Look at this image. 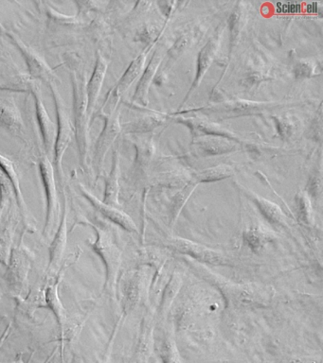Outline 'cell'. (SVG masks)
Segmentation results:
<instances>
[{"label": "cell", "instance_id": "obj_44", "mask_svg": "<svg viewBox=\"0 0 323 363\" xmlns=\"http://www.w3.org/2000/svg\"><path fill=\"white\" fill-rule=\"evenodd\" d=\"M96 363H109V359H107V357H106L104 359L99 360V362Z\"/></svg>", "mask_w": 323, "mask_h": 363}, {"label": "cell", "instance_id": "obj_3", "mask_svg": "<svg viewBox=\"0 0 323 363\" xmlns=\"http://www.w3.org/2000/svg\"><path fill=\"white\" fill-rule=\"evenodd\" d=\"M87 220V218H84ZM86 223L92 226L96 232V240L92 248L102 258L106 266V278L104 289L116 297L119 274H120L121 263H123V252L116 242L114 235L106 227L98 223H92L89 220Z\"/></svg>", "mask_w": 323, "mask_h": 363}, {"label": "cell", "instance_id": "obj_31", "mask_svg": "<svg viewBox=\"0 0 323 363\" xmlns=\"http://www.w3.org/2000/svg\"><path fill=\"white\" fill-rule=\"evenodd\" d=\"M47 13H48V23H49L50 28H59V30H61L62 28H79L82 26V20L80 17L76 16H66V14H63L59 13V11H56L53 10L52 7H47Z\"/></svg>", "mask_w": 323, "mask_h": 363}, {"label": "cell", "instance_id": "obj_26", "mask_svg": "<svg viewBox=\"0 0 323 363\" xmlns=\"http://www.w3.org/2000/svg\"><path fill=\"white\" fill-rule=\"evenodd\" d=\"M58 288V283L48 286L46 292H45V299H46L47 308H49L55 315L59 328H60L62 332L67 323V313L66 308H64V305L62 303L61 298L59 296Z\"/></svg>", "mask_w": 323, "mask_h": 363}, {"label": "cell", "instance_id": "obj_13", "mask_svg": "<svg viewBox=\"0 0 323 363\" xmlns=\"http://www.w3.org/2000/svg\"><path fill=\"white\" fill-rule=\"evenodd\" d=\"M67 243V198L64 192V209L60 223H59L55 237L50 247V262L48 274H53L60 268L62 258L64 257Z\"/></svg>", "mask_w": 323, "mask_h": 363}, {"label": "cell", "instance_id": "obj_38", "mask_svg": "<svg viewBox=\"0 0 323 363\" xmlns=\"http://www.w3.org/2000/svg\"><path fill=\"white\" fill-rule=\"evenodd\" d=\"M275 121H276L278 130H279L280 136L283 138H290L292 133H293V124L285 118H275Z\"/></svg>", "mask_w": 323, "mask_h": 363}, {"label": "cell", "instance_id": "obj_43", "mask_svg": "<svg viewBox=\"0 0 323 363\" xmlns=\"http://www.w3.org/2000/svg\"><path fill=\"white\" fill-rule=\"evenodd\" d=\"M0 363H26L23 360V357H22V353L18 354V356H16V359L12 360V362H0Z\"/></svg>", "mask_w": 323, "mask_h": 363}, {"label": "cell", "instance_id": "obj_12", "mask_svg": "<svg viewBox=\"0 0 323 363\" xmlns=\"http://www.w3.org/2000/svg\"><path fill=\"white\" fill-rule=\"evenodd\" d=\"M79 189L82 195L87 199V201L92 203L97 211L100 212L104 217L109 218L112 223L121 226V228L126 230V231L137 233L138 227L136 225L134 220L126 213L121 211L117 207L109 206V204L104 203L103 201L99 200L95 195H93L89 189H86L82 184H79Z\"/></svg>", "mask_w": 323, "mask_h": 363}, {"label": "cell", "instance_id": "obj_8", "mask_svg": "<svg viewBox=\"0 0 323 363\" xmlns=\"http://www.w3.org/2000/svg\"><path fill=\"white\" fill-rule=\"evenodd\" d=\"M97 116L104 118V126L96 141L94 155H93V166L95 167L97 176L103 172L104 160L110 147L120 135L121 124L120 121V112L116 108L109 113H100Z\"/></svg>", "mask_w": 323, "mask_h": 363}, {"label": "cell", "instance_id": "obj_6", "mask_svg": "<svg viewBox=\"0 0 323 363\" xmlns=\"http://www.w3.org/2000/svg\"><path fill=\"white\" fill-rule=\"evenodd\" d=\"M165 244L168 248L197 262L218 266H231L234 264L231 257L219 250L209 248L204 244L195 242L187 238L172 235L166 238Z\"/></svg>", "mask_w": 323, "mask_h": 363}, {"label": "cell", "instance_id": "obj_25", "mask_svg": "<svg viewBox=\"0 0 323 363\" xmlns=\"http://www.w3.org/2000/svg\"><path fill=\"white\" fill-rule=\"evenodd\" d=\"M276 238V234L265 226L249 227L243 233V241L252 252H259L266 244Z\"/></svg>", "mask_w": 323, "mask_h": 363}, {"label": "cell", "instance_id": "obj_10", "mask_svg": "<svg viewBox=\"0 0 323 363\" xmlns=\"http://www.w3.org/2000/svg\"><path fill=\"white\" fill-rule=\"evenodd\" d=\"M29 86L30 92L33 94V98H35L36 118H38L39 129H40L42 139H43L45 150H46L48 155H50L55 150V123H53L46 107H45L41 88L38 84V82L32 79L29 82Z\"/></svg>", "mask_w": 323, "mask_h": 363}, {"label": "cell", "instance_id": "obj_36", "mask_svg": "<svg viewBox=\"0 0 323 363\" xmlns=\"http://www.w3.org/2000/svg\"><path fill=\"white\" fill-rule=\"evenodd\" d=\"M13 197H16V194L12 184L0 169V214L9 206Z\"/></svg>", "mask_w": 323, "mask_h": 363}, {"label": "cell", "instance_id": "obj_7", "mask_svg": "<svg viewBox=\"0 0 323 363\" xmlns=\"http://www.w3.org/2000/svg\"><path fill=\"white\" fill-rule=\"evenodd\" d=\"M39 170L42 183H43L45 194H46L47 209L46 223L44 227V235H50L53 226L58 223L59 217V203L58 189H56L55 170L48 155H42L39 159Z\"/></svg>", "mask_w": 323, "mask_h": 363}, {"label": "cell", "instance_id": "obj_15", "mask_svg": "<svg viewBox=\"0 0 323 363\" xmlns=\"http://www.w3.org/2000/svg\"><path fill=\"white\" fill-rule=\"evenodd\" d=\"M121 303L124 311L129 312L136 308L143 294V275L140 271L127 272L121 278Z\"/></svg>", "mask_w": 323, "mask_h": 363}, {"label": "cell", "instance_id": "obj_39", "mask_svg": "<svg viewBox=\"0 0 323 363\" xmlns=\"http://www.w3.org/2000/svg\"><path fill=\"white\" fill-rule=\"evenodd\" d=\"M307 194L312 197H317L322 192V179L319 176H313L309 180Z\"/></svg>", "mask_w": 323, "mask_h": 363}, {"label": "cell", "instance_id": "obj_20", "mask_svg": "<svg viewBox=\"0 0 323 363\" xmlns=\"http://www.w3.org/2000/svg\"><path fill=\"white\" fill-rule=\"evenodd\" d=\"M194 145L202 155H223L236 149L234 140L221 136H197L195 138Z\"/></svg>", "mask_w": 323, "mask_h": 363}, {"label": "cell", "instance_id": "obj_5", "mask_svg": "<svg viewBox=\"0 0 323 363\" xmlns=\"http://www.w3.org/2000/svg\"><path fill=\"white\" fill-rule=\"evenodd\" d=\"M6 280L11 292L18 300L23 301L29 295V274L32 269V258L24 246L11 249L8 262Z\"/></svg>", "mask_w": 323, "mask_h": 363}, {"label": "cell", "instance_id": "obj_9", "mask_svg": "<svg viewBox=\"0 0 323 363\" xmlns=\"http://www.w3.org/2000/svg\"><path fill=\"white\" fill-rule=\"evenodd\" d=\"M5 33H6L11 42L21 51V55L23 57L25 62H26L31 78L35 79V81L40 79V81L48 82L49 84H55L56 81H58L55 71L35 50L25 44L16 34L7 30L5 31Z\"/></svg>", "mask_w": 323, "mask_h": 363}, {"label": "cell", "instance_id": "obj_33", "mask_svg": "<svg viewBox=\"0 0 323 363\" xmlns=\"http://www.w3.org/2000/svg\"><path fill=\"white\" fill-rule=\"evenodd\" d=\"M297 218L305 226L313 225L314 211L311 200L306 192H300L296 196Z\"/></svg>", "mask_w": 323, "mask_h": 363}, {"label": "cell", "instance_id": "obj_4", "mask_svg": "<svg viewBox=\"0 0 323 363\" xmlns=\"http://www.w3.org/2000/svg\"><path fill=\"white\" fill-rule=\"evenodd\" d=\"M52 90L53 101H55L56 116H58V133L55 135V150H53V157H55V170L58 175L59 182H62V160L67 147L72 143L75 136V128L70 121L69 113L65 105L63 98L59 93L58 87L55 84H49Z\"/></svg>", "mask_w": 323, "mask_h": 363}, {"label": "cell", "instance_id": "obj_11", "mask_svg": "<svg viewBox=\"0 0 323 363\" xmlns=\"http://www.w3.org/2000/svg\"><path fill=\"white\" fill-rule=\"evenodd\" d=\"M273 104L272 102H255L246 101H232L220 102V104L209 105L195 111L209 113L212 115L222 116H238L254 115L268 109Z\"/></svg>", "mask_w": 323, "mask_h": 363}, {"label": "cell", "instance_id": "obj_18", "mask_svg": "<svg viewBox=\"0 0 323 363\" xmlns=\"http://www.w3.org/2000/svg\"><path fill=\"white\" fill-rule=\"evenodd\" d=\"M243 189L246 194L248 195V197L258 207L263 217L269 223L274 226L282 227V228H288V218H286L285 213H283L282 208L278 204L262 197V196L258 195L257 193L251 191L248 189H246V187H243Z\"/></svg>", "mask_w": 323, "mask_h": 363}, {"label": "cell", "instance_id": "obj_32", "mask_svg": "<svg viewBox=\"0 0 323 363\" xmlns=\"http://www.w3.org/2000/svg\"><path fill=\"white\" fill-rule=\"evenodd\" d=\"M164 118L158 116H147L144 118L137 119L128 122V123L121 125V130H126V133H146L149 132L155 128L160 126L163 123Z\"/></svg>", "mask_w": 323, "mask_h": 363}, {"label": "cell", "instance_id": "obj_21", "mask_svg": "<svg viewBox=\"0 0 323 363\" xmlns=\"http://www.w3.org/2000/svg\"><path fill=\"white\" fill-rule=\"evenodd\" d=\"M221 42V35L220 34H217V35L212 37L211 40L205 45L202 50H200L199 55H198L197 60V77H195L194 84H192L191 89H190V92L188 96H186L189 98V96L191 95L192 90L195 89V88L199 86L201 81L205 76L207 71H208L209 67H211L212 62L217 56L218 48H219Z\"/></svg>", "mask_w": 323, "mask_h": 363}, {"label": "cell", "instance_id": "obj_35", "mask_svg": "<svg viewBox=\"0 0 323 363\" xmlns=\"http://www.w3.org/2000/svg\"><path fill=\"white\" fill-rule=\"evenodd\" d=\"M246 11L245 7L239 3V6L235 8L234 13L229 18V33H231V45L236 42L240 31L242 30L246 22Z\"/></svg>", "mask_w": 323, "mask_h": 363}, {"label": "cell", "instance_id": "obj_40", "mask_svg": "<svg viewBox=\"0 0 323 363\" xmlns=\"http://www.w3.org/2000/svg\"><path fill=\"white\" fill-rule=\"evenodd\" d=\"M11 249L12 248L9 243L0 240V263L4 264V266H7L9 262Z\"/></svg>", "mask_w": 323, "mask_h": 363}, {"label": "cell", "instance_id": "obj_42", "mask_svg": "<svg viewBox=\"0 0 323 363\" xmlns=\"http://www.w3.org/2000/svg\"><path fill=\"white\" fill-rule=\"evenodd\" d=\"M11 331H12V323H10L9 325L6 326V328L4 329V333L0 336V350H1L5 340H6L7 337L10 336Z\"/></svg>", "mask_w": 323, "mask_h": 363}, {"label": "cell", "instance_id": "obj_2", "mask_svg": "<svg viewBox=\"0 0 323 363\" xmlns=\"http://www.w3.org/2000/svg\"><path fill=\"white\" fill-rule=\"evenodd\" d=\"M73 92V128L77 142L79 162L83 172H90L89 160V128L90 118L87 113V76L82 69L70 71Z\"/></svg>", "mask_w": 323, "mask_h": 363}, {"label": "cell", "instance_id": "obj_19", "mask_svg": "<svg viewBox=\"0 0 323 363\" xmlns=\"http://www.w3.org/2000/svg\"><path fill=\"white\" fill-rule=\"evenodd\" d=\"M0 127L13 133L23 132V118L12 98H0Z\"/></svg>", "mask_w": 323, "mask_h": 363}, {"label": "cell", "instance_id": "obj_45", "mask_svg": "<svg viewBox=\"0 0 323 363\" xmlns=\"http://www.w3.org/2000/svg\"><path fill=\"white\" fill-rule=\"evenodd\" d=\"M0 316H1V313H0Z\"/></svg>", "mask_w": 323, "mask_h": 363}, {"label": "cell", "instance_id": "obj_41", "mask_svg": "<svg viewBox=\"0 0 323 363\" xmlns=\"http://www.w3.org/2000/svg\"><path fill=\"white\" fill-rule=\"evenodd\" d=\"M48 363H64L63 349L58 347L53 352Z\"/></svg>", "mask_w": 323, "mask_h": 363}, {"label": "cell", "instance_id": "obj_23", "mask_svg": "<svg viewBox=\"0 0 323 363\" xmlns=\"http://www.w3.org/2000/svg\"><path fill=\"white\" fill-rule=\"evenodd\" d=\"M120 156L117 150L113 153L112 167L109 177L106 178V189H104V203L119 208V194H120Z\"/></svg>", "mask_w": 323, "mask_h": 363}, {"label": "cell", "instance_id": "obj_1", "mask_svg": "<svg viewBox=\"0 0 323 363\" xmlns=\"http://www.w3.org/2000/svg\"><path fill=\"white\" fill-rule=\"evenodd\" d=\"M187 262L199 277L217 288L226 302L238 306L265 308L273 301V286L257 282L236 283L212 271L205 264L187 257Z\"/></svg>", "mask_w": 323, "mask_h": 363}, {"label": "cell", "instance_id": "obj_29", "mask_svg": "<svg viewBox=\"0 0 323 363\" xmlns=\"http://www.w3.org/2000/svg\"><path fill=\"white\" fill-rule=\"evenodd\" d=\"M158 351L163 363H181L180 352L171 332L163 334L158 343Z\"/></svg>", "mask_w": 323, "mask_h": 363}, {"label": "cell", "instance_id": "obj_37", "mask_svg": "<svg viewBox=\"0 0 323 363\" xmlns=\"http://www.w3.org/2000/svg\"><path fill=\"white\" fill-rule=\"evenodd\" d=\"M314 67L312 62L308 61H302L295 67V75L297 78H308L314 75Z\"/></svg>", "mask_w": 323, "mask_h": 363}, {"label": "cell", "instance_id": "obj_14", "mask_svg": "<svg viewBox=\"0 0 323 363\" xmlns=\"http://www.w3.org/2000/svg\"><path fill=\"white\" fill-rule=\"evenodd\" d=\"M107 68H109V62L98 50L97 55H96L94 70H93L92 78L87 82L86 87L87 113H89V118H92L96 105L98 104L102 87H103L104 79H106Z\"/></svg>", "mask_w": 323, "mask_h": 363}, {"label": "cell", "instance_id": "obj_27", "mask_svg": "<svg viewBox=\"0 0 323 363\" xmlns=\"http://www.w3.org/2000/svg\"><path fill=\"white\" fill-rule=\"evenodd\" d=\"M154 337L152 325H144L138 345L136 346L134 357L131 363H148L154 349Z\"/></svg>", "mask_w": 323, "mask_h": 363}, {"label": "cell", "instance_id": "obj_16", "mask_svg": "<svg viewBox=\"0 0 323 363\" xmlns=\"http://www.w3.org/2000/svg\"><path fill=\"white\" fill-rule=\"evenodd\" d=\"M0 169L7 176L11 184H12L13 190H15L16 200L18 201L22 217H23L25 220V225H26L27 229L32 231V229L35 228V226L33 225L32 220H30L29 210H28L26 201H25L23 194H22L21 180H19L18 172V169H16L15 162L0 153Z\"/></svg>", "mask_w": 323, "mask_h": 363}, {"label": "cell", "instance_id": "obj_28", "mask_svg": "<svg viewBox=\"0 0 323 363\" xmlns=\"http://www.w3.org/2000/svg\"><path fill=\"white\" fill-rule=\"evenodd\" d=\"M234 174V169L229 164H218V166L209 167V169L200 170L194 174V182L199 183H211L224 180L231 177Z\"/></svg>", "mask_w": 323, "mask_h": 363}, {"label": "cell", "instance_id": "obj_34", "mask_svg": "<svg viewBox=\"0 0 323 363\" xmlns=\"http://www.w3.org/2000/svg\"><path fill=\"white\" fill-rule=\"evenodd\" d=\"M195 182H190L186 184L177 195L175 196L174 200L172 201L171 212H170V218H171V223L174 224L177 221L178 215L180 214L186 201L189 200L190 196L195 191V187L197 186Z\"/></svg>", "mask_w": 323, "mask_h": 363}, {"label": "cell", "instance_id": "obj_22", "mask_svg": "<svg viewBox=\"0 0 323 363\" xmlns=\"http://www.w3.org/2000/svg\"><path fill=\"white\" fill-rule=\"evenodd\" d=\"M181 123H184L186 126L191 128V130L195 133V138L197 136H221V138H226L231 139V140L239 141L234 133L226 130L225 128L221 127L220 125L214 123V122L202 121V119L197 118H187L180 119Z\"/></svg>", "mask_w": 323, "mask_h": 363}, {"label": "cell", "instance_id": "obj_30", "mask_svg": "<svg viewBox=\"0 0 323 363\" xmlns=\"http://www.w3.org/2000/svg\"><path fill=\"white\" fill-rule=\"evenodd\" d=\"M182 285V278L177 272L172 275L171 279L164 289L163 298L160 305V315H164L171 308L175 298L177 297L178 291Z\"/></svg>", "mask_w": 323, "mask_h": 363}, {"label": "cell", "instance_id": "obj_17", "mask_svg": "<svg viewBox=\"0 0 323 363\" xmlns=\"http://www.w3.org/2000/svg\"><path fill=\"white\" fill-rule=\"evenodd\" d=\"M146 62V53L141 54V55L138 56L134 61H132L131 64H130L129 67H127L126 72L123 74V76H121V79H119L115 86L109 91V94H107L106 101H104V104H106L107 101H110V99H112V101L116 102L119 101V99H120L121 96L129 89L130 86L133 84V82L140 77L141 72H143Z\"/></svg>", "mask_w": 323, "mask_h": 363}, {"label": "cell", "instance_id": "obj_24", "mask_svg": "<svg viewBox=\"0 0 323 363\" xmlns=\"http://www.w3.org/2000/svg\"><path fill=\"white\" fill-rule=\"evenodd\" d=\"M160 62V56L155 54L148 67L146 68L143 75H141L135 95L133 96V101L143 105V106H146L147 104H148V99L147 98H148L150 84H151L153 79H154L155 74H157Z\"/></svg>", "mask_w": 323, "mask_h": 363}]
</instances>
